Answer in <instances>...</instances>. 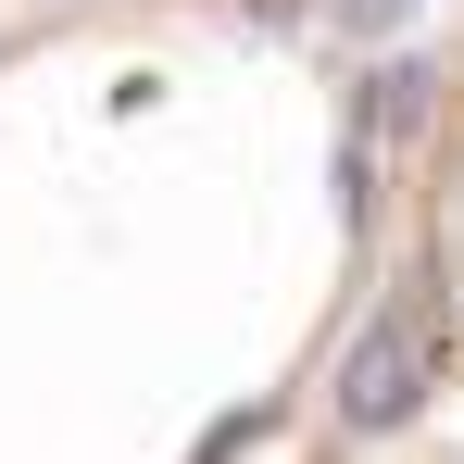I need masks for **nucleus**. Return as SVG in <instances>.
Wrapping results in <instances>:
<instances>
[{"mask_svg":"<svg viewBox=\"0 0 464 464\" xmlns=\"http://www.w3.org/2000/svg\"><path fill=\"white\" fill-rule=\"evenodd\" d=\"M314 464H464V25L427 63L377 302H364L352 364L326 389Z\"/></svg>","mask_w":464,"mask_h":464,"instance_id":"obj_1","label":"nucleus"}]
</instances>
